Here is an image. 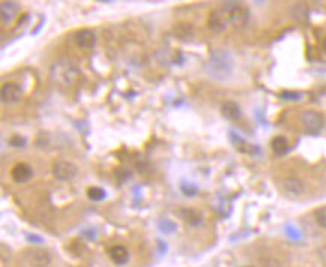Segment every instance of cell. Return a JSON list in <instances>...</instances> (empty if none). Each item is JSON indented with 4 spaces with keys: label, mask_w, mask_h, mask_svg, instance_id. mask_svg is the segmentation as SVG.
Here are the masks:
<instances>
[{
    "label": "cell",
    "mask_w": 326,
    "mask_h": 267,
    "mask_svg": "<svg viewBox=\"0 0 326 267\" xmlns=\"http://www.w3.org/2000/svg\"><path fill=\"white\" fill-rule=\"evenodd\" d=\"M301 123L304 129L310 134H317L323 129L325 126V117L319 111H304L301 116Z\"/></svg>",
    "instance_id": "cell-4"
},
{
    "label": "cell",
    "mask_w": 326,
    "mask_h": 267,
    "mask_svg": "<svg viewBox=\"0 0 326 267\" xmlns=\"http://www.w3.org/2000/svg\"><path fill=\"white\" fill-rule=\"evenodd\" d=\"M78 68L69 57L57 59L50 68V80L57 89H69L78 78Z\"/></svg>",
    "instance_id": "cell-1"
},
{
    "label": "cell",
    "mask_w": 326,
    "mask_h": 267,
    "mask_svg": "<svg viewBox=\"0 0 326 267\" xmlns=\"http://www.w3.org/2000/svg\"><path fill=\"white\" fill-rule=\"evenodd\" d=\"M314 219L316 222L322 227V228H326V207H319L314 210Z\"/></svg>",
    "instance_id": "cell-21"
},
{
    "label": "cell",
    "mask_w": 326,
    "mask_h": 267,
    "mask_svg": "<svg viewBox=\"0 0 326 267\" xmlns=\"http://www.w3.org/2000/svg\"><path fill=\"white\" fill-rule=\"evenodd\" d=\"M179 215H181V218L185 221L186 224H189V225H198L203 221L201 213L198 210H195V209H182L179 212Z\"/></svg>",
    "instance_id": "cell-15"
},
{
    "label": "cell",
    "mask_w": 326,
    "mask_h": 267,
    "mask_svg": "<svg viewBox=\"0 0 326 267\" xmlns=\"http://www.w3.org/2000/svg\"><path fill=\"white\" fill-rule=\"evenodd\" d=\"M23 90L17 83H5L2 86V101L6 104H15L21 99Z\"/></svg>",
    "instance_id": "cell-9"
},
{
    "label": "cell",
    "mask_w": 326,
    "mask_h": 267,
    "mask_svg": "<svg viewBox=\"0 0 326 267\" xmlns=\"http://www.w3.org/2000/svg\"><path fill=\"white\" fill-rule=\"evenodd\" d=\"M20 14V5L14 0H3L0 8V17L3 24H11Z\"/></svg>",
    "instance_id": "cell-8"
},
{
    "label": "cell",
    "mask_w": 326,
    "mask_h": 267,
    "mask_svg": "<svg viewBox=\"0 0 326 267\" xmlns=\"http://www.w3.org/2000/svg\"><path fill=\"white\" fill-rule=\"evenodd\" d=\"M83 236H86L88 239H95L96 237V231L93 228H88V230L83 231Z\"/></svg>",
    "instance_id": "cell-25"
},
{
    "label": "cell",
    "mask_w": 326,
    "mask_h": 267,
    "mask_svg": "<svg viewBox=\"0 0 326 267\" xmlns=\"http://www.w3.org/2000/svg\"><path fill=\"white\" fill-rule=\"evenodd\" d=\"M230 23H232V17L223 6L212 11L209 15V20H208V24H209L211 30H214V32H223Z\"/></svg>",
    "instance_id": "cell-5"
},
{
    "label": "cell",
    "mask_w": 326,
    "mask_h": 267,
    "mask_svg": "<svg viewBox=\"0 0 326 267\" xmlns=\"http://www.w3.org/2000/svg\"><path fill=\"white\" fill-rule=\"evenodd\" d=\"M158 228H159L161 233H164V234H172V233L176 231V224H175L173 221L167 219V218H162V219H159V222H158Z\"/></svg>",
    "instance_id": "cell-17"
},
{
    "label": "cell",
    "mask_w": 326,
    "mask_h": 267,
    "mask_svg": "<svg viewBox=\"0 0 326 267\" xmlns=\"http://www.w3.org/2000/svg\"><path fill=\"white\" fill-rule=\"evenodd\" d=\"M181 191H182V194L185 195V197H194L197 192H198V188L195 186V185H192L191 182H182L181 183Z\"/></svg>",
    "instance_id": "cell-20"
},
{
    "label": "cell",
    "mask_w": 326,
    "mask_h": 267,
    "mask_svg": "<svg viewBox=\"0 0 326 267\" xmlns=\"http://www.w3.org/2000/svg\"><path fill=\"white\" fill-rule=\"evenodd\" d=\"M323 50H325V53H326V38H325V41H323Z\"/></svg>",
    "instance_id": "cell-28"
},
{
    "label": "cell",
    "mask_w": 326,
    "mask_h": 267,
    "mask_svg": "<svg viewBox=\"0 0 326 267\" xmlns=\"http://www.w3.org/2000/svg\"><path fill=\"white\" fill-rule=\"evenodd\" d=\"M9 144L12 147H17V149H24L26 147V138L20 137V135H14L11 140H9Z\"/></svg>",
    "instance_id": "cell-22"
},
{
    "label": "cell",
    "mask_w": 326,
    "mask_h": 267,
    "mask_svg": "<svg viewBox=\"0 0 326 267\" xmlns=\"http://www.w3.org/2000/svg\"><path fill=\"white\" fill-rule=\"evenodd\" d=\"M108 255H110V258H111V261H113L114 264H117V266H124V264H127L128 260H130V252H128V249H127L125 246H122V245H114V246H111V248L108 249Z\"/></svg>",
    "instance_id": "cell-13"
},
{
    "label": "cell",
    "mask_w": 326,
    "mask_h": 267,
    "mask_svg": "<svg viewBox=\"0 0 326 267\" xmlns=\"http://www.w3.org/2000/svg\"><path fill=\"white\" fill-rule=\"evenodd\" d=\"M206 71L212 78L217 80L229 78L233 72V59L230 53L224 50H214L206 63Z\"/></svg>",
    "instance_id": "cell-2"
},
{
    "label": "cell",
    "mask_w": 326,
    "mask_h": 267,
    "mask_svg": "<svg viewBox=\"0 0 326 267\" xmlns=\"http://www.w3.org/2000/svg\"><path fill=\"white\" fill-rule=\"evenodd\" d=\"M271 146H272L274 153H275V155H278V156L286 155V153L289 152V149H290L289 140H287L286 137H275V138L272 140Z\"/></svg>",
    "instance_id": "cell-16"
},
{
    "label": "cell",
    "mask_w": 326,
    "mask_h": 267,
    "mask_svg": "<svg viewBox=\"0 0 326 267\" xmlns=\"http://www.w3.org/2000/svg\"><path fill=\"white\" fill-rule=\"evenodd\" d=\"M11 176H12L14 182H17V183H26V182H29L33 177V170L27 164H17L12 168Z\"/></svg>",
    "instance_id": "cell-11"
},
{
    "label": "cell",
    "mask_w": 326,
    "mask_h": 267,
    "mask_svg": "<svg viewBox=\"0 0 326 267\" xmlns=\"http://www.w3.org/2000/svg\"><path fill=\"white\" fill-rule=\"evenodd\" d=\"M96 2H99V3H110V2H113V0H96Z\"/></svg>",
    "instance_id": "cell-26"
},
{
    "label": "cell",
    "mask_w": 326,
    "mask_h": 267,
    "mask_svg": "<svg viewBox=\"0 0 326 267\" xmlns=\"http://www.w3.org/2000/svg\"><path fill=\"white\" fill-rule=\"evenodd\" d=\"M301 93L298 92H281L279 93V98L284 99V101H299L301 99Z\"/></svg>",
    "instance_id": "cell-23"
},
{
    "label": "cell",
    "mask_w": 326,
    "mask_h": 267,
    "mask_svg": "<svg viewBox=\"0 0 326 267\" xmlns=\"http://www.w3.org/2000/svg\"><path fill=\"white\" fill-rule=\"evenodd\" d=\"M27 240H30L32 243H43L44 239L39 237V236H35V234H27Z\"/></svg>",
    "instance_id": "cell-24"
},
{
    "label": "cell",
    "mask_w": 326,
    "mask_h": 267,
    "mask_svg": "<svg viewBox=\"0 0 326 267\" xmlns=\"http://www.w3.org/2000/svg\"><path fill=\"white\" fill-rule=\"evenodd\" d=\"M221 113H223V116L227 120H232V122H236V120H239L242 117V110H240V107L236 102H232V101L223 104Z\"/></svg>",
    "instance_id": "cell-14"
},
{
    "label": "cell",
    "mask_w": 326,
    "mask_h": 267,
    "mask_svg": "<svg viewBox=\"0 0 326 267\" xmlns=\"http://www.w3.org/2000/svg\"><path fill=\"white\" fill-rule=\"evenodd\" d=\"M175 33L179 36V38H182V39H191V36H192V26L191 24H178L176 27H175Z\"/></svg>",
    "instance_id": "cell-19"
},
{
    "label": "cell",
    "mask_w": 326,
    "mask_h": 267,
    "mask_svg": "<svg viewBox=\"0 0 326 267\" xmlns=\"http://www.w3.org/2000/svg\"><path fill=\"white\" fill-rule=\"evenodd\" d=\"M24 260L29 266L32 267H47L51 263V257L46 249H27L24 252Z\"/></svg>",
    "instance_id": "cell-7"
},
{
    "label": "cell",
    "mask_w": 326,
    "mask_h": 267,
    "mask_svg": "<svg viewBox=\"0 0 326 267\" xmlns=\"http://www.w3.org/2000/svg\"><path fill=\"white\" fill-rule=\"evenodd\" d=\"M221 6L230 14L232 23L237 26H243L248 20V9L242 0H224Z\"/></svg>",
    "instance_id": "cell-3"
},
{
    "label": "cell",
    "mask_w": 326,
    "mask_h": 267,
    "mask_svg": "<svg viewBox=\"0 0 326 267\" xmlns=\"http://www.w3.org/2000/svg\"><path fill=\"white\" fill-rule=\"evenodd\" d=\"M77 171L78 168L68 161H57L53 165V174L60 182H71L77 176Z\"/></svg>",
    "instance_id": "cell-6"
},
{
    "label": "cell",
    "mask_w": 326,
    "mask_h": 267,
    "mask_svg": "<svg viewBox=\"0 0 326 267\" xmlns=\"http://www.w3.org/2000/svg\"><path fill=\"white\" fill-rule=\"evenodd\" d=\"M88 197H89V200H92V201H102V200L107 197V192H105L102 188L93 186V188H89V189H88Z\"/></svg>",
    "instance_id": "cell-18"
},
{
    "label": "cell",
    "mask_w": 326,
    "mask_h": 267,
    "mask_svg": "<svg viewBox=\"0 0 326 267\" xmlns=\"http://www.w3.org/2000/svg\"><path fill=\"white\" fill-rule=\"evenodd\" d=\"M75 42L80 48L83 50H91L95 47L96 44V35L95 32L91 29H83V30H78L77 35H75Z\"/></svg>",
    "instance_id": "cell-12"
},
{
    "label": "cell",
    "mask_w": 326,
    "mask_h": 267,
    "mask_svg": "<svg viewBox=\"0 0 326 267\" xmlns=\"http://www.w3.org/2000/svg\"><path fill=\"white\" fill-rule=\"evenodd\" d=\"M254 2H256V3H257V5H262V3H265V2H266V0H254Z\"/></svg>",
    "instance_id": "cell-27"
},
{
    "label": "cell",
    "mask_w": 326,
    "mask_h": 267,
    "mask_svg": "<svg viewBox=\"0 0 326 267\" xmlns=\"http://www.w3.org/2000/svg\"><path fill=\"white\" fill-rule=\"evenodd\" d=\"M282 188H284V191L287 194L295 195V197H299V195H302L305 192V183H304V180L299 179V177H293V176L284 179Z\"/></svg>",
    "instance_id": "cell-10"
}]
</instances>
